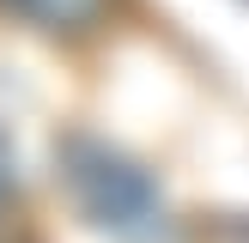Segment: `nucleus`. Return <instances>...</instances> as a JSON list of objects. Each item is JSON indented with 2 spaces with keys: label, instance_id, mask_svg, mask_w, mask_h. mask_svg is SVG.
I'll return each instance as SVG.
<instances>
[{
  "label": "nucleus",
  "instance_id": "f257e3e1",
  "mask_svg": "<svg viewBox=\"0 0 249 243\" xmlns=\"http://www.w3.org/2000/svg\"><path fill=\"white\" fill-rule=\"evenodd\" d=\"M61 182H67L73 207L109 237L158 243L170 231V207H164V189L152 182V170L134 164L128 152H116L109 140L67 134L61 140Z\"/></svg>",
  "mask_w": 249,
  "mask_h": 243
},
{
  "label": "nucleus",
  "instance_id": "f03ea898",
  "mask_svg": "<svg viewBox=\"0 0 249 243\" xmlns=\"http://www.w3.org/2000/svg\"><path fill=\"white\" fill-rule=\"evenodd\" d=\"M0 12L43 36H91L122 12V0H0Z\"/></svg>",
  "mask_w": 249,
  "mask_h": 243
},
{
  "label": "nucleus",
  "instance_id": "7ed1b4c3",
  "mask_svg": "<svg viewBox=\"0 0 249 243\" xmlns=\"http://www.w3.org/2000/svg\"><path fill=\"white\" fill-rule=\"evenodd\" d=\"M12 189H18V152H12V140L0 134V201H6Z\"/></svg>",
  "mask_w": 249,
  "mask_h": 243
}]
</instances>
